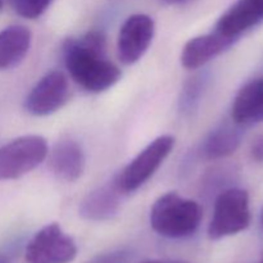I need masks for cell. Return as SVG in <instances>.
Wrapping results in <instances>:
<instances>
[{
  "label": "cell",
  "mask_w": 263,
  "mask_h": 263,
  "mask_svg": "<svg viewBox=\"0 0 263 263\" xmlns=\"http://www.w3.org/2000/svg\"><path fill=\"white\" fill-rule=\"evenodd\" d=\"M76 256V243L58 223L40 229L28 241L25 252L27 263H71Z\"/></svg>",
  "instance_id": "obj_6"
},
{
  "label": "cell",
  "mask_w": 263,
  "mask_h": 263,
  "mask_svg": "<svg viewBox=\"0 0 263 263\" xmlns=\"http://www.w3.org/2000/svg\"><path fill=\"white\" fill-rule=\"evenodd\" d=\"M175 146V138L162 135L145 146L115 179L123 194H130L143 186L162 166Z\"/></svg>",
  "instance_id": "obj_5"
},
{
  "label": "cell",
  "mask_w": 263,
  "mask_h": 263,
  "mask_svg": "<svg viewBox=\"0 0 263 263\" xmlns=\"http://www.w3.org/2000/svg\"><path fill=\"white\" fill-rule=\"evenodd\" d=\"M32 35L25 26L13 25L0 31V69L15 67L30 50Z\"/></svg>",
  "instance_id": "obj_14"
},
{
  "label": "cell",
  "mask_w": 263,
  "mask_h": 263,
  "mask_svg": "<svg viewBox=\"0 0 263 263\" xmlns=\"http://www.w3.org/2000/svg\"><path fill=\"white\" fill-rule=\"evenodd\" d=\"M156 25L148 14H133L121 26L117 39V50L121 62L134 64L140 61L153 41Z\"/></svg>",
  "instance_id": "obj_8"
},
{
  "label": "cell",
  "mask_w": 263,
  "mask_h": 263,
  "mask_svg": "<svg viewBox=\"0 0 263 263\" xmlns=\"http://www.w3.org/2000/svg\"><path fill=\"white\" fill-rule=\"evenodd\" d=\"M53 0H12L15 12L23 18L35 20L49 8Z\"/></svg>",
  "instance_id": "obj_16"
},
{
  "label": "cell",
  "mask_w": 263,
  "mask_h": 263,
  "mask_svg": "<svg viewBox=\"0 0 263 263\" xmlns=\"http://www.w3.org/2000/svg\"><path fill=\"white\" fill-rule=\"evenodd\" d=\"M251 223L249 195L240 187H228L216 195L213 215L208 226L212 240L236 235Z\"/></svg>",
  "instance_id": "obj_3"
},
{
  "label": "cell",
  "mask_w": 263,
  "mask_h": 263,
  "mask_svg": "<svg viewBox=\"0 0 263 263\" xmlns=\"http://www.w3.org/2000/svg\"><path fill=\"white\" fill-rule=\"evenodd\" d=\"M241 141V134L235 126L221 125L212 131L204 140L202 153L210 161L228 158L236 152Z\"/></svg>",
  "instance_id": "obj_15"
},
{
  "label": "cell",
  "mask_w": 263,
  "mask_h": 263,
  "mask_svg": "<svg viewBox=\"0 0 263 263\" xmlns=\"http://www.w3.org/2000/svg\"><path fill=\"white\" fill-rule=\"evenodd\" d=\"M262 223H263V215H262Z\"/></svg>",
  "instance_id": "obj_26"
},
{
  "label": "cell",
  "mask_w": 263,
  "mask_h": 263,
  "mask_svg": "<svg viewBox=\"0 0 263 263\" xmlns=\"http://www.w3.org/2000/svg\"><path fill=\"white\" fill-rule=\"evenodd\" d=\"M235 41L225 37L217 31L195 36L184 45L181 51V64L187 69H197L207 64L221 53L230 48Z\"/></svg>",
  "instance_id": "obj_12"
},
{
  "label": "cell",
  "mask_w": 263,
  "mask_h": 263,
  "mask_svg": "<svg viewBox=\"0 0 263 263\" xmlns=\"http://www.w3.org/2000/svg\"><path fill=\"white\" fill-rule=\"evenodd\" d=\"M202 79L199 77H195L194 80H192L190 82H187L186 86H185L184 92H182V98H181V108L186 110H192L194 108L195 103L198 102L200 95V90H202L203 85Z\"/></svg>",
  "instance_id": "obj_18"
},
{
  "label": "cell",
  "mask_w": 263,
  "mask_h": 263,
  "mask_svg": "<svg viewBox=\"0 0 263 263\" xmlns=\"http://www.w3.org/2000/svg\"><path fill=\"white\" fill-rule=\"evenodd\" d=\"M0 263H13V262H12V259L9 258V257L5 256V254L0 253Z\"/></svg>",
  "instance_id": "obj_22"
},
{
  "label": "cell",
  "mask_w": 263,
  "mask_h": 263,
  "mask_svg": "<svg viewBox=\"0 0 263 263\" xmlns=\"http://www.w3.org/2000/svg\"><path fill=\"white\" fill-rule=\"evenodd\" d=\"M263 22V0H236L216 23L215 31L236 41Z\"/></svg>",
  "instance_id": "obj_9"
},
{
  "label": "cell",
  "mask_w": 263,
  "mask_h": 263,
  "mask_svg": "<svg viewBox=\"0 0 263 263\" xmlns=\"http://www.w3.org/2000/svg\"><path fill=\"white\" fill-rule=\"evenodd\" d=\"M262 263H263V261H262Z\"/></svg>",
  "instance_id": "obj_27"
},
{
  "label": "cell",
  "mask_w": 263,
  "mask_h": 263,
  "mask_svg": "<svg viewBox=\"0 0 263 263\" xmlns=\"http://www.w3.org/2000/svg\"><path fill=\"white\" fill-rule=\"evenodd\" d=\"M235 125L248 126L263 121V77L247 82L236 94L233 104Z\"/></svg>",
  "instance_id": "obj_13"
},
{
  "label": "cell",
  "mask_w": 263,
  "mask_h": 263,
  "mask_svg": "<svg viewBox=\"0 0 263 263\" xmlns=\"http://www.w3.org/2000/svg\"><path fill=\"white\" fill-rule=\"evenodd\" d=\"M251 153L257 162H263V136H259L257 140H254V143L252 144Z\"/></svg>",
  "instance_id": "obj_20"
},
{
  "label": "cell",
  "mask_w": 263,
  "mask_h": 263,
  "mask_svg": "<svg viewBox=\"0 0 263 263\" xmlns=\"http://www.w3.org/2000/svg\"><path fill=\"white\" fill-rule=\"evenodd\" d=\"M166 4L170 5H182V4H186V3L192 2V0H163Z\"/></svg>",
  "instance_id": "obj_21"
},
{
  "label": "cell",
  "mask_w": 263,
  "mask_h": 263,
  "mask_svg": "<svg viewBox=\"0 0 263 263\" xmlns=\"http://www.w3.org/2000/svg\"><path fill=\"white\" fill-rule=\"evenodd\" d=\"M171 263H187V262H185V261H174V262H171Z\"/></svg>",
  "instance_id": "obj_24"
},
{
  "label": "cell",
  "mask_w": 263,
  "mask_h": 263,
  "mask_svg": "<svg viewBox=\"0 0 263 263\" xmlns=\"http://www.w3.org/2000/svg\"><path fill=\"white\" fill-rule=\"evenodd\" d=\"M107 39L102 31H89L64 44V64L69 76L89 92L99 94L120 81L121 69L105 55Z\"/></svg>",
  "instance_id": "obj_1"
},
{
  "label": "cell",
  "mask_w": 263,
  "mask_h": 263,
  "mask_svg": "<svg viewBox=\"0 0 263 263\" xmlns=\"http://www.w3.org/2000/svg\"><path fill=\"white\" fill-rule=\"evenodd\" d=\"M48 143L40 135L20 136L0 146V181L27 175L48 157Z\"/></svg>",
  "instance_id": "obj_4"
},
{
  "label": "cell",
  "mask_w": 263,
  "mask_h": 263,
  "mask_svg": "<svg viewBox=\"0 0 263 263\" xmlns=\"http://www.w3.org/2000/svg\"><path fill=\"white\" fill-rule=\"evenodd\" d=\"M228 181V172L225 168L215 167V168L207 171L205 176L203 177L202 181V192L203 194L211 195L213 193L222 192V187ZM217 193V194H218Z\"/></svg>",
  "instance_id": "obj_17"
},
{
  "label": "cell",
  "mask_w": 263,
  "mask_h": 263,
  "mask_svg": "<svg viewBox=\"0 0 263 263\" xmlns=\"http://www.w3.org/2000/svg\"><path fill=\"white\" fill-rule=\"evenodd\" d=\"M69 94L66 74L61 71H50L41 77L28 92L25 108L30 115L37 117L50 116L67 104Z\"/></svg>",
  "instance_id": "obj_7"
},
{
  "label": "cell",
  "mask_w": 263,
  "mask_h": 263,
  "mask_svg": "<svg viewBox=\"0 0 263 263\" xmlns=\"http://www.w3.org/2000/svg\"><path fill=\"white\" fill-rule=\"evenodd\" d=\"M202 216L199 203L170 192L154 202L151 210V225L164 238L184 239L198 230Z\"/></svg>",
  "instance_id": "obj_2"
},
{
  "label": "cell",
  "mask_w": 263,
  "mask_h": 263,
  "mask_svg": "<svg viewBox=\"0 0 263 263\" xmlns=\"http://www.w3.org/2000/svg\"><path fill=\"white\" fill-rule=\"evenodd\" d=\"M123 193L118 189L113 180L109 184L97 187L84 198L79 208L80 216L87 221L112 220L121 208V197Z\"/></svg>",
  "instance_id": "obj_11"
},
{
  "label": "cell",
  "mask_w": 263,
  "mask_h": 263,
  "mask_svg": "<svg viewBox=\"0 0 263 263\" xmlns=\"http://www.w3.org/2000/svg\"><path fill=\"white\" fill-rule=\"evenodd\" d=\"M143 263H162V262H158V261H146V262H143Z\"/></svg>",
  "instance_id": "obj_23"
},
{
  "label": "cell",
  "mask_w": 263,
  "mask_h": 263,
  "mask_svg": "<svg viewBox=\"0 0 263 263\" xmlns=\"http://www.w3.org/2000/svg\"><path fill=\"white\" fill-rule=\"evenodd\" d=\"M131 254L127 249H116V251L102 253L87 263H127Z\"/></svg>",
  "instance_id": "obj_19"
},
{
  "label": "cell",
  "mask_w": 263,
  "mask_h": 263,
  "mask_svg": "<svg viewBox=\"0 0 263 263\" xmlns=\"http://www.w3.org/2000/svg\"><path fill=\"white\" fill-rule=\"evenodd\" d=\"M2 7H3V0H0V9H2Z\"/></svg>",
  "instance_id": "obj_25"
},
{
  "label": "cell",
  "mask_w": 263,
  "mask_h": 263,
  "mask_svg": "<svg viewBox=\"0 0 263 263\" xmlns=\"http://www.w3.org/2000/svg\"><path fill=\"white\" fill-rule=\"evenodd\" d=\"M48 154L50 170L62 181L73 182L84 174L86 158L77 141L72 139L58 141Z\"/></svg>",
  "instance_id": "obj_10"
}]
</instances>
